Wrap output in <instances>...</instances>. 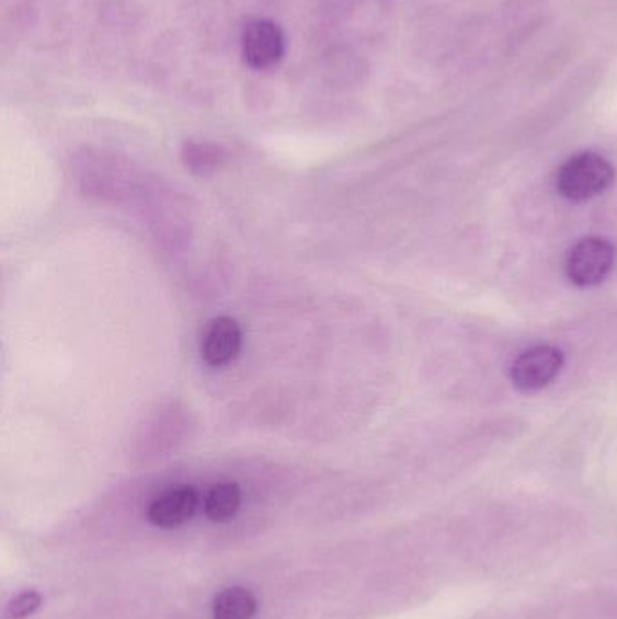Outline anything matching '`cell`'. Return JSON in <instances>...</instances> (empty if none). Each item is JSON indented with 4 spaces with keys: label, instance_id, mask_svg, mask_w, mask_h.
I'll use <instances>...</instances> for the list:
<instances>
[{
    "label": "cell",
    "instance_id": "6",
    "mask_svg": "<svg viewBox=\"0 0 617 619\" xmlns=\"http://www.w3.org/2000/svg\"><path fill=\"white\" fill-rule=\"evenodd\" d=\"M199 496L197 491L191 485H178L171 488L160 496L152 500L147 518L152 526L163 527V529H174L193 520L196 515Z\"/></svg>",
    "mask_w": 617,
    "mask_h": 619
},
{
    "label": "cell",
    "instance_id": "1",
    "mask_svg": "<svg viewBox=\"0 0 617 619\" xmlns=\"http://www.w3.org/2000/svg\"><path fill=\"white\" fill-rule=\"evenodd\" d=\"M613 163L596 152H580L569 158L558 171L556 187L561 196L571 202H586L605 193L613 185Z\"/></svg>",
    "mask_w": 617,
    "mask_h": 619
},
{
    "label": "cell",
    "instance_id": "10",
    "mask_svg": "<svg viewBox=\"0 0 617 619\" xmlns=\"http://www.w3.org/2000/svg\"><path fill=\"white\" fill-rule=\"evenodd\" d=\"M41 604V594L35 593V591H26V593H22L21 596H16L15 599H11L8 607H5L4 619L27 618V616H32L33 612H37Z\"/></svg>",
    "mask_w": 617,
    "mask_h": 619
},
{
    "label": "cell",
    "instance_id": "9",
    "mask_svg": "<svg viewBox=\"0 0 617 619\" xmlns=\"http://www.w3.org/2000/svg\"><path fill=\"white\" fill-rule=\"evenodd\" d=\"M183 162L193 171L205 172L218 169L225 162V151L221 147L208 141H187L183 147Z\"/></svg>",
    "mask_w": 617,
    "mask_h": 619
},
{
    "label": "cell",
    "instance_id": "7",
    "mask_svg": "<svg viewBox=\"0 0 617 619\" xmlns=\"http://www.w3.org/2000/svg\"><path fill=\"white\" fill-rule=\"evenodd\" d=\"M258 612V601L247 588H225L214 599V619H252Z\"/></svg>",
    "mask_w": 617,
    "mask_h": 619
},
{
    "label": "cell",
    "instance_id": "2",
    "mask_svg": "<svg viewBox=\"0 0 617 619\" xmlns=\"http://www.w3.org/2000/svg\"><path fill=\"white\" fill-rule=\"evenodd\" d=\"M616 261L613 243L602 238H585L578 241L567 254L565 274L576 287H596L607 279Z\"/></svg>",
    "mask_w": 617,
    "mask_h": 619
},
{
    "label": "cell",
    "instance_id": "4",
    "mask_svg": "<svg viewBox=\"0 0 617 619\" xmlns=\"http://www.w3.org/2000/svg\"><path fill=\"white\" fill-rule=\"evenodd\" d=\"M563 354L555 346H535L518 355L511 366V380L522 391H538L560 374Z\"/></svg>",
    "mask_w": 617,
    "mask_h": 619
},
{
    "label": "cell",
    "instance_id": "8",
    "mask_svg": "<svg viewBox=\"0 0 617 619\" xmlns=\"http://www.w3.org/2000/svg\"><path fill=\"white\" fill-rule=\"evenodd\" d=\"M241 507V488L236 482H221L208 491L205 513L213 521L232 520Z\"/></svg>",
    "mask_w": 617,
    "mask_h": 619
},
{
    "label": "cell",
    "instance_id": "3",
    "mask_svg": "<svg viewBox=\"0 0 617 619\" xmlns=\"http://www.w3.org/2000/svg\"><path fill=\"white\" fill-rule=\"evenodd\" d=\"M285 33L275 22L258 19L244 26L241 51L247 66L258 71L274 68L285 55Z\"/></svg>",
    "mask_w": 617,
    "mask_h": 619
},
{
    "label": "cell",
    "instance_id": "5",
    "mask_svg": "<svg viewBox=\"0 0 617 619\" xmlns=\"http://www.w3.org/2000/svg\"><path fill=\"white\" fill-rule=\"evenodd\" d=\"M243 346V330L236 319L219 316L207 324L202 337V357L208 366L221 368L238 357Z\"/></svg>",
    "mask_w": 617,
    "mask_h": 619
}]
</instances>
